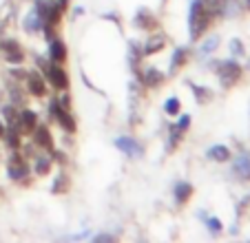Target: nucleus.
<instances>
[{"label":"nucleus","mask_w":250,"mask_h":243,"mask_svg":"<svg viewBox=\"0 0 250 243\" xmlns=\"http://www.w3.org/2000/svg\"><path fill=\"white\" fill-rule=\"evenodd\" d=\"M230 51H232V56H241L244 53V44L239 40H230Z\"/></svg>","instance_id":"nucleus-26"},{"label":"nucleus","mask_w":250,"mask_h":243,"mask_svg":"<svg viewBox=\"0 0 250 243\" xmlns=\"http://www.w3.org/2000/svg\"><path fill=\"white\" fill-rule=\"evenodd\" d=\"M49 58H51L53 64H60L66 58V47L62 40H51V47H49Z\"/></svg>","instance_id":"nucleus-12"},{"label":"nucleus","mask_w":250,"mask_h":243,"mask_svg":"<svg viewBox=\"0 0 250 243\" xmlns=\"http://www.w3.org/2000/svg\"><path fill=\"white\" fill-rule=\"evenodd\" d=\"M135 24H137L140 29H144V31H151V29L155 27V20H153V16L148 14V11L142 9L140 14L135 16Z\"/></svg>","instance_id":"nucleus-16"},{"label":"nucleus","mask_w":250,"mask_h":243,"mask_svg":"<svg viewBox=\"0 0 250 243\" xmlns=\"http://www.w3.org/2000/svg\"><path fill=\"white\" fill-rule=\"evenodd\" d=\"M20 133H33V128L38 126V115L33 111H22L18 115V122H16Z\"/></svg>","instance_id":"nucleus-7"},{"label":"nucleus","mask_w":250,"mask_h":243,"mask_svg":"<svg viewBox=\"0 0 250 243\" xmlns=\"http://www.w3.org/2000/svg\"><path fill=\"white\" fill-rule=\"evenodd\" d=\"M40 27H42V18H40L38 11L33 9L31 14L27 16V20H24V29H27V31H38Z\"/></svg>","instance_id":"nucleus-19"},{"label":"nucleus","mask_w":250,"mask_h":243,"mask_svg":"<svg viewBox=\"0 0 250 243\" xmlns=\"http://www.w3.org/2000/svg\"><path fill=\"white\" fill-rule=\"evenodd\" d=\"M232 173H237L244 179H250V155L248 153L237 155V159L232 162Z\"/></svg>","instance_id":"nucleus-10"},{"label":"nucleus","mask_w":250,"mask_h":243,"mask_svg":"<svg viewBox=\"0 0 250 243\" xmlns=\"http://www.w3.org/2000/svg\"><path fill=\"white\" fill-rule=\"evenodd\" d=\"M164 49V38L162 36H157V38H151L146 44H144V56H151V53H157V51H162Z\"/></svg>","instance_id":"nucleus-17"},{"label":"nucleus","mask_w":250,"mask_h":243,"mask_svg":"<svg viewBox=\"0 0 250 243\" xmlns=\"http://www.w3.org/2000/svg\"><path fill=\"white\" fill-rule=\"evenodd\" d=\"M51 113L56 115L58 124H60L62 128H66L69 133L76 131V120H73V115H71V113H66V108L62 106L58 100H53V102H51Z\"/></svg>","instance_id":"nucleus-3"},{"label":"nucleus","mask_w":250,"mask_h":243,"mask_svg":"<svg viewBox=\"0 0 250 243\" xmlns=\"http://www.w3.org/2000/svg\"><path fill=\"white\" fill-rule=\"evenodd\" d=\"M66 186H69V179H66V177H62V175H60V177L56 179V183H53V188H51V190L56 192V195H60V192H66Z\"/></svg>","instance_id":"nucleus-24"},{"label":"nucleus","mask_w":250,"mask_h":243,"mask_svg":"<svg viewBox=\"0 0 250 243\" xmlns=\"http://www.w3.org/2000/svg\"><path fill=\"white\" fill-rule=\"evenodd\" d=\"M115 146H118L122 153H126L128 157H140V155L144 153V148H142V146L137 144L133 137H126V135H124V137H118V140H115Z\"/></svg>","instance_id":"nucleus-6"},{"label":"nucleus","mask_w":250,"mask_h":243,"mask_svg":"<svg viewBox=\"0 0 250 243\" xmlns=\"http://www.w3.org/2000/svg\"><path fill=\"white\" fill-rule=\"evenodd\" d=\"M206 225H208V230H210V232H212V234H217V232H222V221H219V219H215V217H208Z\"/></svg>","instance_id":"nucleus-25"},{"label":"nucleus","mask_w":250,"mask_h":243,"mask_svg":"<svg viewBox=\"0 0 250 243\" xmlns=\"http://www.w3.org/2000/svg\"><path fill=\"white\" fill-rule=\"evenodd\" d=\"M217 44H219V38H217V36L208 38L206 42H204L202 47L197 49V56H199V58H206V56H210V53L215 51V49H217Z\"/></svg>","instance_id":"nucleus-18"},{"label":"nucleus","mask_w":250,"mask_h":243,"mask_svg":"<svg viewBox=\"0 0 250 243\" xmlns=\"http://www.w3.org/2000/svg\"><path fill=\"white\" fill-rule=\"evenodd\" d=\"M47 78H49V82H51L56 89H66V86H69V78H66V73L56 64L47 66Z\"/></svg>","instance_id":"nucleus-8"},{"label":"nucleus","mask_w":250,"mask_h":243,"mask_svg":"<svg viewBox=\"0 0 250 243\" xmlns=\"http://www.w3.org/2000/svg\"><path fill=\"white\" fill-rule=\"evenodd\" d=\"M0 51L5 53L7 62H11V64H20L22 62V51H20V44L16 40H2L0 42Z\"/></svg>","instance_id":"nucleus-5"},{"label":"nucleus","mask_w":250,"mask_h":243,"mask_svg":"<svg viewBox=\"0 0 250 243\" xmlns=\"http://www.w3.org/2000/svg\"><path fill=\"white\" fill-rule=\"evenodd\" d=\"M190 89H193L195 95H197V102H208V100L212 98V93L208 89H199V86H195V84H190Z\"/></svg>","instance_id":"nucleus-23"},{"label":"nucleus","mask_w":250,"mask_h":243,"mask_svg":"<svg viewBox=\"0 0 250 243\" xmlns=\"http://www.w3.org/2000/svg\"><path fill=\"white\" fill-rule=\"evenodd\" d=\"M215 71H217L219 80L224 86H235V82L241 78V69L235 60H224V62H215Z\"/></svg>","instance_id":"nucleus-2"},{"label":"nucleus","mask_w":250,"mask_h":243,"mask_svg":"<svg viewBox=\"0 0 250 243\" xmlns=\"http://www.w3.org/2000/svg\"><path fill=\"white\" fill-rule=\"evenodd\" d=\"M113 234H95V241H113Z\"/></svg>","instance_id":"nucleus-28"},{"label":"nucleus","mask_w":250,"mask_h":243,"mask_svg":"<svg viewBox=\"0 0 250 243\" xmlns=\"http://www.w3.org/2000/svg\"><path fill=\"white\" fill-rule=\"evenodd\" d=\"M49 168H51V159L49 157H38L36 159V173L38 175H47Z\"/></svg>","instance_id":"nucleus-21"},{"label":"nucleus","mask_w":250,"mask_h":243,"mask_svg":"<svg viewBox=\"0 0 250 243\" xmlns=\"http://www.w3.org/2000/svg\"><path fill=\"white\" fill-rule=\"evenodd\" d=\"M164 111L168 113V115H177V113H180V100H177V98H170V100H166V104H164Z\"/></svg>","instance_id":"nucleus-22"},{"label":"nucleus","mask_w":250,"mask_h":243,"mask_svg":"<svg viewBox=\"0 0 250 243\" xmlns=\"http://www.w3.org/2000/svg\"><path fill=\"white\" fill-rule=\"evenodd\" d=\"M248 66H250V62H248Z\"/></svg>","instance_id":"nucleus-31"},{"label":"nucleus","mask_w":250,"mask_h":243,"mask_svg":"<svg viewBox=\"0 0 250 243\" xmlns=\"http://www.w3.org/2000/svg\"><path fill=\"white\" fill-rule=\"evenodd\" d=\"M27 173H29L27 162H24L18 153H14L11 159H9V177L14 179V182H20V179L27 177Z\"/></svg>","instance_id":"nucleus-4"},{"label":"nucleus","mask_w":250,"mask_h":243,"mask_svg":"<svg viewBox=\"0 0 250 243\" xmlns=\"http://www.w3.org/2000/svg\"><path fill=\"white\" fill-rule=\"evenodd\" d=\"M33 142H36L38 146H42V148H47V150L53 148L51 133H49L47 126H36V128H33Z\"/></svg>","instance_id":"nucleus-11"},{"label":"nucleus","mask_w":250,"mask_h":243,"mask_svg":"<svg viewBox=\"0 0 250 243\" xmlns=\"http://www.w3.org/2000/svg\"><path fill=\"white\" fill-rule=\"evenodd\" d=\"M27 89H29V93L36 95V98H42V95L47 93V84H44V80L40 78L38 73L27 75Z\"/></svg>","instance_id":"nucleus-9"},{"label":"nucleus","mask_w":250,"mask_h":243,"mask_svg":"<svg viewBox=\"0 0 250 243\" xmlns=\"http://www.w3.org/2000/svg\"><path fill=\"white\" fill-rule=\"evenodd\" d=\"M162 82H164V73L157 71L155 66H148L146 73H144V84L146 86H160Z\"/></svg>","instance_id":"nucleus-15"},{"label":"nucleus","mask_w":250,"mask_h":243,"mask_svg":"<svg viewBox=\"0 0 250 243\" xmlns=\"http://www.w3.org/2000/svg\"><path fill=\"white\" fill-rule=\"evenodd\" d=\"M188 126H190V115H182L180 122H177V128H180V131H186Z\"/></svg>","instance_id":"nucleus-27"},{"label":"nucleus","mask_w":250,"mask_h":243,"mask_svg":"<svg viewBox=\"0 0 250 243\" xmlns=\"http://www.w3.org/2000/svg\"><path fill=\"white\" fill-rule=\"evenodd\" d=\"M184 60H186V49H184V47L175 49V53H173V60H170V71H177L182 64H184Z\"/></svg>","instance_id":"nucleus-20"},{"label":"nucleus","mask_w":250,"mask_h":243,"mask_svg":"<svg viewBox=\"0 0 250 243\" xmlns=\"http://www.w3.org/2000/svg\"><path fill=\"white\" fill-rule=\"evenodd\" d=\"M246 5H248V9H250V0H246Z\"/></svg>","instance_id":"nucleus-30"},{"label":"nucleus","mask_w":250,"mask_h":243,"mask_svg":"<svg viewBox=\"0 0 250 243\" xmlns=\"http://www.w3.org/2000/svg\"><path fill=\"white\" fill-rule=\"evenodd\" d=\"M5 131H7V128H5V126H2V124H0V137L5 135Z\"/></svg>","instance_id":"nucleus-29"},{"label":"nucleus","mask_w":250,"mask_h":243,"mask_svg":"<svg viewBox=\"0 0 250 243\" xmlns=\"http://www.w3.org/2000/svg\"><path fill=\"white\" fill-rule=\"evenodd\" d=\"M210 11L204 7L202 0H195L190 5V11H188V29H190V38L197 40L204 31L208 29V22H210Z\"/></svg>","instance_id":"nucleus-1"},{"label":"nucleus","mask_w":250,"mask_h":243,"mask_svg":"<svg viewBox=\"0 0 250 243\" xmlns=\"http://www.w3.org/2000/svg\"><path fill=\"white\" fill-rule=\"evenodd\" d=\"M190 195H193V186H190V183L182 182L175 186V201H177V206H184Z\"/></svg>","instance_id":"nucleus-14"},{"label":"nucleus","mask_w":250,"mask_h":243,"mask_svg":"<svg viewBox=\"0 0 250 243\" xmlns=\"http://www.w3.org/2000/svg\"><path fill=\"white\" fill-rule=\"evenodd\" d=\"M206 157L212 159V162H228V159H230V150H228V146L215 144L206 150Z\"/></svg>","instance_id":"nucleus-13"}]
</instances>
